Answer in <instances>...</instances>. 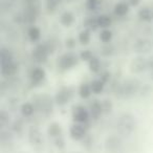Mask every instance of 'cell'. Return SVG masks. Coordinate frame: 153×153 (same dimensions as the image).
<instances>
[{"label":"cell","mask_w":153,"mask_h":153,"mask_svg":"<svg viewBox=\"0 0 153 153\" xmlns=\"http://www.w3.org/2000/svg\"><path fill=\"white\" fill-rule=\"evenodd\" d=\"M10 123V114L4 110L0 111V127L4 128Z\"/></svg>","instance_id":"obj_29"},{"label":"cell","mask_w":153,"mask_h":153,"mask_svg":"<svg viewBox=\"0 0 153 153\" xmlns=\"http://www.w3.org/2000/svg\"><path fill=\"white\" fill-rule=\"evenodd\" d=\"M48 1H53V0H48Z\"/></svg>","instance_id":"obj_41"},{"label":"cell","mask_w":153,"mask_h":153,"mask_svg":"<svg viewBox=\"0 0 153 153\" xmlns=\"http://www.w3.org/2000/svg\"><path fill=\"white\" fill-rule=\"evenodd\" d=\"M35 104L41 113L47 117L53 111V100L47 94H40L35 98Z\"/></svg>","instance_id":"obj_3"},{"label":"cell","mask_w":153,"mask_h":153,"mask_svg":"<svg viewBox=\"0 0 153 153\" xmlns=\"http://www.w3.org/2000/svg\"><path fill=\"white\" fill-rule=\"evenodd\" d=\"M16 71H17V65L14 63V61L4 64V65H1V74L5 78L14 76Z\"/></svg>","instance_id":"obj_15"},{"label":"cell","mask_w":153,"mask_h":153,"mask_svg":"<svg viewBox=\"0 0 153 153\" xmlns=\"http://www.w3.org/2000/svg\"><path fill=\"white\" fill-rule=\"evenodd\" d=\"M89 113L94 120H98L101 117V114L103 113V107H102V102L98 100H94V102L90 104L89 108Z\"/></svg>","instance_id":"obj_14"},{"label":"cell","mask_w":153,"mask_h":153,"mask_svg":"<svg viewBox=\"0 0 153 153\" xmlns=\"http://www.w3.org/2000/svg\"><path fill=\"white\" fill-rule=\"evenodd\" d=\"M138 18L143 21H146V22H150L151 20L153 19V12L151 11L149 7H142V9L138 11L137 13Z\"/></svg>","instance_id":"obj_19"},{"label":"cell","mask_w":153,"mask_h":153,"mask_svg":"<svg viewBox=\"0 0 153 153\" xmlns=\"http://www.w3.org/2000/svg\"><path fill=\"white\" fill-rule=\"evenodd\" d=\"M48 49H47L45 44H39L38 46L35 47L33 51V58L35 61L39 62V63H44L46 62L47 57H48Z\"/></svg>","instance_id":"obj_10"},{"label":"cell","mask_w":153,"mask_h":153,"mask_svg":"<svg viewBox=\"0 0 153 153\" xmlns=\"http://www.w3.org/2000/svg\"><path fill=\"white\" fill-rule=\"evenodd\" d=\"M45 76H46L45 70L41 67H36L30 72V81L33 84H39L45 79Z\"/></svg>","instance_id":"obj_13"},{"label":"cell","mask_w":153,"mask_h":153,"mask_svg":"<svg viewBox=\"0 0 153 153\" xmlns=\"http://www.w3.org/2000/svg\"><path fill=\"white\" fill-rule=\"evenodd\" d=\"M129 69L132 74H138L144 72L145 70L148 69V59L143 56H138L132 59V61L130 62Z\"/></svg>","instance_id":"obj_4"},{"label":"cell","mask_w":153,"mask_h":153,"mask_svg":"<svg viewBox=\"0 0 153 153\" xmlns=\"http://www.w3.org/2000/svg\"><path fill=\"white\" fill-rule=\"evenodd\" d=\"M47 134L51 137H60L62 134V127L59 123H51L47 127Z\"/></svg>","instance_id":"obj_17"},{"label":"cell","mask_w":153,"mask_h":153,"mask_svg":"<svg viewBox=\"0 0 153 153\" xmlns=\"http://www.w3.org/2000/svg\"><path fill=\"white\" fill-rule=\"evenodd\" d=\"M140 88H142V83L140 80L135 78H129L117 86L115 92H117V97H119L120 99L128 100L137 96L140 94Z\"/></svg>","instance_id":"obj_1"},{"label":"cell","mask_w":153,"mask_h":153,"mask_svg":"<svg viewBox=\"0 0 153 153\" xmlns=\"http://www.w3.org/2000/svg\"><path fill=\"white\" fill-rule=\"evenodd\" d=\"M140 1V0H129V3L132 5V7H136V5H138Z\"/></svg>","instance_id":"obj_38"},{"label":"cell","mask_w":153,"mask_h":153,"mask_svg":"<svg viewBox=\"0 0 153 153\" xmlns=\"http://www.w3.org/2000/svg\"><path fill=\"white\" fill-rule=\"evenodd\" d=\"M122 146H123V142H122L121 137L117 135H110L105 140L104 142V148L107 152L114 153L121 150Z\"/></svg>","instance_id":"obj_6"},{"label":"cell","mask_w":153,"mask_h":153,"mask_svg":"<svg viewBox=\"0 0 153 153\" xmlns=\"http://www.w3.org/2000/svg\"><path fill=\"white\" fill-rule=\"evenodd\" d=\"M112 37H113L112 32H111L110 30H108V28H105V30H103L102 32H101L100 40L102 41L103 43H106V44H108V43L112 40Z\"/></svg>","instance_id":"obj_26"},{"label":"cell","mask_w":153,"mask_h":153,"mask_svg":"<svg viewBox=\"0 0 153 153\" xmlns=\"http://www.w3.org/2000/svg\"><path fill=\"white\" fill-rule=\"evenodd\" d=\"M56 143H57V146H60V147H63L64 146V142H63V140L61 138V136L59 137V140L57 138V140H56Z\"/></svg>","instance_id":"obj_39"},{"label":"cell","mask_w":153,"mask_h":153,"mask_svg":"<svg viewBox=\"0 0 153 153\" xmlns=\"http://www.w3.org/2000/svg\"><path fill=\"white\" fill-rule=\"evenodd\" d=\"M79 41L81 42V44H83V45H86V44H88V43H89V41H90V30H88V28L82 30V32L79 34Z\"/></svg>","instance_id":"obj_28"},{"label":"cell","mask_w":153,"mask_h":153,"mask_svg":"<svg viewBox=\"0 0 153 153\" xmlns=\"http://www.w3.org/2000/svg\"><path fill=\"white\" fill-rule=\"evenodd\" d=\"M28 140L32 145H39L42 142L41 132L36 126H30L28 129Z\"/></svg>","instance_id":"obj_12"},{"label":"cell","mask_w":153,"mask_h":153,"mask_svg":"<svg viewBox=\"0 0 153 153\" xmlns=\"http://www.w3.org/2000/svg\"><path fill=\"white\" fill-rule=\"evenodd\" d=\"M113 12H114L115 15L119 16V17H124V16L127 15L128 12H129V5L126 2H124V1H122V2H119L114 5Z\"/></svg>","instance_id":"obj_16"},{"label":"cell","mask_w":153,"mask_h":153,"mask_svg":"<svg viewBox=\"0 0 153 153\" xmlns=\"http://www.w3.org/2000/svg\"><path fill=\"white\" fill-rule=\"evenodd\" d=\"M94 58V56H92V53L89 51V49H85V51H82L81 53H80V59L82 60V61H87L89 62L90 60Z\"/></svg>","instance_id":"obj_30"},{"label":"cell","mask_w":153,"mask_h":153,"mask_svg":"<svg viewBox=\"0 0 153 153\" xmlns=\"http://www.w3.org/2000/svg\"><path fill=\"white\" fill-rule=\"evenodd\" d=\"M70 137L74 140H80L85 137L86 135V129L81 124H74L69 129Z\"/></svg>","instance_id":"obj_11"},{"label":"cell","mask_w":153,"mask_h":153,"mask_svg":"<svg viewBox=\"0 0 153 153\" xmlns=\"http://www.w3.org/2000/svg\"><path fill=\"white\" fill-rule=\"evenodd\" d=\"M71 97H72V90L70 88L63 87L57 92V94L55 97V101L59 106H63V105H66L69 102Z\"/></svg>","instance_id":"obj_8"},{"label":"cell","mask_w":153,"mask_h":153,"mask_svg":"<svg viewBox=\"0 0 153 153\" xmlns=\"http://www.w3.org/2000/svg\"><path fill=\"white\" fill-rule=\"evenodd\" d=\"M88 66H89L90 71L92 72H98L101 69V62L98 58L94 57L89 62H88Z\"/></svg>","instance_id":"obj_27"},{"label":"cell","mask_w":153,"mask_h":153,"mask_svg":"<svg viewBox=\"0 0 153 153\" xmlns=\"http://www.w3.org/2000/svg\"><path fill=\"white\" fill-rule=\"evenodd\" d=\"M92 90H91V87H90V84H87V83H83L81 84L79 88V96L81 97L82 99H88L91 94Z\"/></svg>","instance_id":"obj_23"},{"label":"cell","mask_w":153,"mask_h":153,"mask_svg":"<svg viewBox=\"0 0 153 153\" xmlns=\"http://www.w3.org/2000/svg\"><path fill=\"white\" fill-rule=\"evenodd\" d=\"M149 76H150L151 80L153 81V68H151V69H149Z\"/></svg>","instance_id":"obj_40"},{"label":"cell","mask_w":153,"mask_h":153,"mask_svg":"<svg viewBox=\"0 0 153 153\" xmlns=\"http://www.w3.org/2000/svg\"><path fill=\"white\" fill-rule=\"evenodd\" d=\"M85 25L88 27V30L89 28H96V26H98V22H97V18L96 19H94V18H88L87 20L85 21Z\"/></svg>","instance_id":"obj_32"},{"label":"cell","mask_w":153,"mask_h":153,"mask_svg":"<svg viewBox=\"0 0 153 153\" xmlns=\"http://www.w3.org/2000/svg\"><path fill=\"white\" fill-rule=\"evenodd\" d=\"M35 112V106L32 103H24L21 106V113L23 117H32Z\"/></svg>","instance_id":"obj_24"},{"label":"cell","mask_w":153,"mask_h":153,"mask_svg":"<svg viewBox=\"0 0 153 153\" xmlns=\"http://www.w3.org/2000/svg\"><path fill=\"white\" fill-rule=\"evenodd\" d=\"M27 35H28V38L30 39V41L37 42L41 37V32L37 26H32V27L28 28Z\"/></svg>","instance_id":"obj_25"},{"label":"cell","mask_w":153,"mask_h":153,"mask_svg":"<svg viewBox=\"0 0 153 153\" xmlns=\"http://www.w3.org/2000/svg\"><path fill=\"white\" fill-rule=\"evenodd\" d=\"M90 87H91V90H92V92H94V94H101L103 90H104L105 83L101 79L94 80V81L90 83Z\"/></svg>","instance_id":"obj_22"},{"label":"cell","mask_w":153,"mask_h":153,"mask_svg":"<svg viewBox=\"0 0 153 153\" xmlns=\"http://www.w3.org/2000/svg\"><path fill=\"white\" fill-rule=\"evenodd\" d=\"M153 68V55L148 58V70Z\"/></svg>","instance_id":"obj_37"},{"label":"cell","mask_w":153,"mask_h":153,"mask_svg":"<svg viewBox=\"0 0 153 153\" xmlns=\"http://www.w3.org/2000/svg\"><path fill=\"white\" fill-rule=\"evenodd\" d=\"M98 2L99 0H87L86 4H87V7L89 10H94L98 5Z\"/></svg>","instance_id":"obj_34"},{"label":"cell","mask_w":153,"mask_h":153,"mask_svg":"<svg viewBox=\"0 0 153 153\" xmlns=\"http://www.w3.org/2000/svg\"><path fill=\"white\" fill-rule=\"evenodd\" d=\"M153 47V42L148 39H138L133 45V51L136 53H147L151 51Z\"/></svg>","instance_id":"obj_9"},{"label":"cell","mask_w":153,"mask_h":153,"mask_svg":"<svg viewBox=\"0 0 153 153\" xmlns=\"http://www.w3.org/2000/svg\"><path fill=\"white\" fill-rule=\"evenodd\" d=\"M102 107H103V112L108 113L112 110V103L110 100H104L102 102Z\"/></svg>","instance_id":"obj_31"},{"label":"cell","mask_w":153,"mask_h":153,"mask_svg":"<svg viewBox=\"0 0 153 153\" xmlns=\"http://www.w3.org/2000/svg\"><path fill=\"white\" fill-rule=\"evenodd\" d=\"M10 62H13V55L7 48L2 47L0 49V63L1 65H4Z\"/></svg>","instance_id":"obj_18"},{"label":"cell","mask_w":153,"mask_h":153,"mask_svg":"<svg viewBox=\"0 0 153 153\" xmlns=\"http://www.w3.org/2000/svg\"><path fill=\"white\" fill-rule=\"evenodd\" d=\"M74 21V17L70 12H64L63 14L60 17V22H61L62 25H64L65 27L70 26Z\"/></svg>","instance_id":"obj_20"},{"label":"cell","mask_w":153,"mask_h":153,"mask_svg":"<svg viewBox=\"0 0 153 153\" xmlns=\"http://www.w3.org/2000/svg\"><path fill=\"white\" fill-rule=\"evenodd\" d=\"M97 22H98V26L103 30L108 28L111 25V18L108 15H100L97 18Z\"/></svg>","instance_id":"obj_21"},{"label":"cell","mask_w":153,"mask_h":153,"mask_svg":"<svg viewBox=\"0 0 153 153\" xmlns=\"http://www.w3.org/2000/svg\"><path fill=\"white\" fill-rule=\"evenodd\" d=\"M152 42H153V41H152Z\"/></svg>","instance_id":"obj_42"},{"label":"cell","mask_w":153,"mask_h":153,"mask_svg":"<svg viewBox=\"0 0 153 153\" xmlns=\"http://www.w3.org/2000/svg\"><path fill=\"white\" fill-rule=\"evenodd\" d=\"M136 119L133 114L129 112H124L119 117L117 122V129L121 135L129 136L136 129Z\"/></svg>","instance_id":"obj_2"},{"label":"cell","mask_w":153,"mask_h":153,"mask_svg":"<svg viewBox=\"0 0 153 153\" xmlns=\"http://www.w3.org/2000/svg\"><path fill=\"white\" fill-rule=\"evenodd\" d=\"M151 90H152V88H151L148 84H145V85H142V88H140V94L142 97L147 96V94H150Z\"/></svg>","instance_id":"obj_33"},{"label":"cell","mask_w":153,"mask_h":153,"mask_svg":"<svg viewBox=\"0 0 153 153\" xmlns=\"http://www.w3.org/2000/svg\"><path fill=\"white\" fill-rule=\"evenodd\" d=\"M78 57L74 53H67L62 55L58 60V66L61 69H69V68L74 67L78 64Z\"/></svg>","instance_id":"obj_5"},{"label":"cell","mask_w":153,"mask_h":153,"mask_svg":"<svg viewBox=\"0 0 153 153\" xmlns=\"http://www.w3.org/2000/svg\"><path fill=\"white\" fill-rule=\"evenodd\" d=\"M89 111L83 106H76L74 108V112H72V119L74 122H76L78 124H83L86 123L89 119Z\"/></svg>","instance_id":"obj_7"},{"label":"cell","mask_w":153,"mask_h":153,"mask_svg":"<svg viewBox=\"0 0 153 153\" xmlns=\"http://www.w3.org/2000/svg\"><path fill=\"white\" fill-rule=\"evenodd\" d=\"M65 44L67 48H74V47L76 46V40H74V38H68V39H66Z\"/></svg>","instance_id":"obj_35"},{"label":"cell","mask_w":153,"mask_h":153,"mask_svg":"<svg viewBox=\"0 0 153 153\" xmlns=\"http://www.w3.org/2000/svg\"><path fill=\"white\" fill-rule=\"evenodd\" d=\"M109 79H110V74H109L108 71H105L102 74V76H101V80H102L103 82H104L105 84L107 83V82L109 81Z\"/></svg>","instance_id":"obj_36"}]
</instances>
